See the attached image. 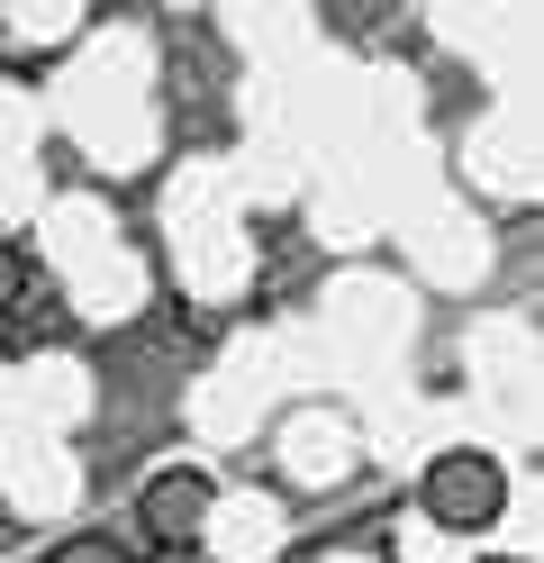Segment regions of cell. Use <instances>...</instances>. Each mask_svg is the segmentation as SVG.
Here are the masks:
<instances>
[{"mask_svg":"<svg viewBox=\"0 0 544 563\" xmlns=\"http://www.w3.org/2000/svg\"><path fill=\"white\" fill-rule=\"evenodd\" d=\"M281 473H290V482H336V473H345L336 428H290V445H281Z\"/></svg>","mask_w":544,"mask_h":563,"instance_id":"obj_9","label":"cell"},{"mask_svg":"<svg viewBox=\"0 0 544 563\" xmlns=\"http://www.w3.org/2000/svg\"><path fill=\"white\" fill-rule=\"evenodd\" d=\"M136 300H145V273H136L127 255H100L91 273H73V309H82V319H100V328L127 319Z\"/></svg>","mask_w":544,"mask_h":563,"instance_id":"obj_7","label":"cell"},{"mask_svg":"<svg viewBox=\"0 0 544 563\" xmlns=\"http://www.w3.org/2000/svg\"><path fill=\"white\" fill-rule=\"evenodd\" d=\"M10 418H19V364L0 355V428H10Z\"/></svg>","mask_w":544,"mask_h":563,"instance_id":"obj_13","label":"cell"},{"mask_svg":"<svg viewBox=\"0 0 544 563\" xmlns=\"http://www.w3.org/2000/svg\"><path fill=\"white\" fill-rule=\"evenodd\" d=\"M27 136H36V91L0 74V155H27Z\"/></svg>","mask_w":544,"mask_h":563,"instance_id":"obj_11","label":"cell"},{"mask_svg":"<svg viewBox=\"0 0 544 563\" xmlns=\"http://www.w3.org/2000/svg\"><path fill=\"white\" fill-rule=\"evenodd\" d=\"M46 209V173H36V155H0V228H19Z\"/></svg>","mask_w":544,"mask_h":563,"instance_id":"obj_10","label":"cell"},{"mask_svg":"<svg viewBox=\"0 0 544 563\" xmlns=\"http://www.w3.org/2000/svg\"><path fill=\"white\" fill-rule=\"evenodd\" d=\"M326 563H373V554H326Z\"/></svg>","mask_w":544,"mask_h":563,"instance_id":"obj_14","label":"cell"},{"mask_svg":"<svg viewBox=\"0 0 544 563\" xmlns=\"http://www.w3.org/2000/svg\"><path fill=\"white\" fill-rule=\"evenodd\" d=\"M200 545H209V563H273V554L290 545L281 500H273V490H218Z\"/></svg>","mask_w":544,"mask_h":563,"instance_id":"obj_3","label":"cell"},{"mask_svg":"<svg viewBox=\"0 0 544 563\" xmlns=\"http://www.w3.org/2000/svg\"><path fill=\"white\" fill-rule=\"evenodd\" d=\"M0 19H10L19 46H73L91 10H82V0H27V10H0Z\"/></svg>","mask_w":544,"mask_h":563,"instance_id":"obj_8","label":"cell"},{"mask_svg":"<svg viewBox=\"0 0 544 563\" xmlns=\"http://www.w3.org/2000/svg\"><path fill=\"white\" fill-rule=\"evenodd\" d=\"M73 418H91V373L73 364V355H27L19 364V418H10V428L64 437Z\"/></svg>","mask_w":544,"mask_h":563,"instance_id":"obj_4","label":"cell"},{"mask_svg":"<svg viewBox=\"0 0 544 563\" xmlns=\"http://www.w3.org/2000/svg\"><path fill=\"white\" fill-rule=\"evenodd\" d=\"M209 500H218V482H209V473H191V464H173V473H155V482H145L136 518H145V537H155V545H200Z\"/></svg>","mask_w":544,"mask_h":563,"instance_id":"obj_6","label":"cell"},{"mask_svg":"<svg viewBox=\"0 0 544 563\" xmlns=\"http://www.w3.org/2000/svg\"><path fill=\"white\" fill-rule=\"evenodd\" d=\"M0 500L27 509V518H55L73 500V464H64V445L55 437H36V428H0Z\"/></svg>","mask_w":544,"mask_h":563,"instance_id":"obj_2","label":"cell"},{"mask_svg":"<svg viewBox=\"0 0 544 563\" xmlns=\"http://www.w3.org/2000/svg\"><path fill=\"white\" fill-rule=\"evenodd\" d=\"M55 563H127V554L109 545V537H64V545H55Z\"/></svg>","mask_w":544,"mask_h":563,"instance_id":"obj_12","label":"cell"},{"mask_svg":"<svg viewBox=\"0 0 544 563\" xmlns=\"http://www.w3.org/2000/svg\"><path fill=\"white\" fill-rule=\"evenodd\" d=\"M36 228H46V255L64 264V282L73 273H91L100 255H119V219H109V200H91V191H46V209H36Z\"/></svg>","mask_w":544,"mask_h":563,"instance_id":"obj_5","label":"cell"},{"mask_svg":"<svg viewBox=\"0 0 544 563\" xmlns=\"http://www.w3.org/2000/svg\"><path fill=\"white\" fill-rule=\"evenodd\" d=\"M508 509V473L490 464L481 445H454V454H435L426 482H418V518H426V537H481V527H499Z\"/></svg>","mask_w":544,"mask_h":563,"instance_id":"obj_1","label":"cell"}]
</instances>
